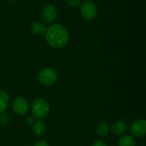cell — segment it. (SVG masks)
Instances as JSON below:
<instances>
[{"mask_svg":"<svg viewBox=\"0 0 146 146\" xmlns=\"http://www.w3.org/2000/svg\"><path fill=\"white\" fill-rule=\"evenodd\" d=\"M9 102V95L6 93V92L0 90V113L5 111V110L8 108Z\"/></svg>","mask_w":146,"mask_h":146,"instance_id":"12","label":"cell"},{"mask_svg":"<svg viewBox=\"0 0 146 146\" xmlns=\"http://www.w3.org/2000/svg\"><path fill=\"white\" fill-rule=\"evenodd\" d=\"M110 132V127L107 122L105 121H100L97 124L96 127V133L97 134L101 137V138H104L105 136L108 135Z\"/></svg>","mask_w":146,"mask_h":146,"instance_id":"11","label":"cell"},{"mask_svg":"<svg viewBox=\"0 0 146 146\" xmlns=\"http://www.w3.org/2000/svg\"><path fill=\"white\" fill-rule=\"evenodd\" d=\"M57 80V73L51 68H45L42 69L38 74V81L44 86H50Z\"/></svg>","mask_w":146,"mask_h":146,"instance_id":"3","label":"cell"},{"mask_svg":"<svg viewBox=\"0 0 146 146\" xmlns=\"http://www.w3.org/2000/svg\"><path fill=\"white\" fill-rule=\"evenodd\" d=\"M36 119L33 117V116H31V117H28L27 119V123L28 124H33L36 121H35Z\"/></svg>","mask_w":146,"mask_h":146,"instance_id":"17","label":"cell"},{"mask_svg":"<svg viewBox=\"0 0 146 146\" xmlns=\"http://www.w3.org/2000/svg\"><path fill=\"white\" fill-rule=\"evenodd\" d=\"M67 3L71 7H76V6L80 5V0H67Z\"/></svg>","mask_w":146,"mask_h":146,"instance_id":"14","label":"cell"},{"mask_svg":"<svg viewBox=\"0 0 146 146\" xmlns=\"http://www.w3.org/2000/svg\"><path fill=\"white\" fill-rule=\"evenodd\" d=\"M56 15H57V11L56 8L51 4H48L44 6L41 12L42 20L45 23H52L56 20Z\"/></svg>","mask_w":146,"mask_h":146,"instance_id":"7","label":"cell"},{"mask_svg":"<svg viewBox=\"0 0 146 146\" xmlns=\"http://www.w3.org/2000/svg\"><path fill=\"white\" fill-rule=\"evenodd\" d=\"M92 146H107V145L103 140H97L92 144Z\"/></svg>","mask_w":146,"mask_h":146,"instance_id":"16","label":"cell"},{"mask_svg":"<svg viewBox=\"0 0 146 146\" xmlns=\"http://www.w3.org/2000/svg\"><path fill=\"white\" fill-rule=\"evenodd\" d=\"M80 10L82 16L87 21L93 20L98 15V7L92 1L83 2L80 5Z\"/></svg>","mask_w":146,"mask_h":146,"instance_id":"4","label":"cell"},{"mask_svg":"<svg viewBox=\"0 0 146 146\" xmlns=\"http://www.w3.org/2000/svg\"><path fill=\"white\" fill-rule=\"evenodd\" d=\"M46 30H47L46 26L41 21H35L31 25V31L33 34L42 35L45 33Z\"/></svg>","mask_w":146,"mask_h":146,"instance_id":"10","label":"cell"},{"mask_svg":"<svg viewBox=\"0 0 146 146\" xmlns=\"http://www.w3.org/2000/svg\"><path fill=\"white\" fill-rule=\"evenodd\" d=\"M119 146H136V142L131 135H124L119 140Z\"/></svg>","mask_w":146,"mask_h":146,"instance_id":"13","label":"cell"},{"mask_svg":"<svg viewBox=\"0 0 146 146\" xmlns=\"http://www.w3.org/2000/svg\"><path fill=\"white\" fill-rule=\"evenodd\" d=\"M31 111L35 119L42 120L50 113V105L46 100L38 98L33 101L31 104Z\"/></svg>","mask_w":146,"mask_h":146,"instance_id":"2","label":"cell"},{"mask_svg":"<svg viewBox=\"0 0 146 146\" xmlns=\"http://www.w3.org/2000/svg\"><path fill=\"white\" fill-rule=\"evenodd\" d=\"M12 110L16 115H24L28 112L29 104L24 98H16L12 103Z\"/></svg>","mask_w":146,"mask_h":146,"instance_id":"5","label":"cell"},{"mask_svg":"<svg viewBox=\"0 0 146 146\" xmlns=\"http://www.w3.org/2000/svg\"><path fill=\"white\" fill-rule=\"evenodd\" d=\"M130 132L135 137H144L146 134V121L145 120H137L130 126Z\"/></svg>","mask_w":146,"mask_h":146,"instance_id":"6","label":"cell"},{"mask_svg":"<svg viewBox=\"0 0 146 146\" xmlns=\"http://www.w3.org/2000/svg\"><path fill=\"white\" fill-rule=\"evenodd\" d=\"M33 146H50L49 145V144L46 142V141H44V140H39V141H38V142H36Z\"/></svg>","mask_w":146,"mask_h":146,"instance_id":"15","label":"cell"},{"mask_svg":"<svg viewBox=\"0 0 146 146\" xmlns=\"http://www.w3.org/2000/svg\"><path fill=\"white\" fill-rule=\"evenodd\" d=\"M45 38L49 45L55 49H61L68 43L69 33L66 27L62 24L55 23L47 28Z\"/></svg>","mask_w":146,"mask_h":146,"instance_id":"1","label":"cell"},{"mask_svg":"<svg viewBox=\"0 0 146 146\" xmlns=\"http://www.w3.org/2000/svg\"><path fill=\"white\" fill-rule=\"evenodd\" d=\"M127 130V124L124 121H115L111 127V132L115 135H122Z\"/></svg>","mask_w":146,"mask_h":146,"instance_id":"9","label":"cell"},{"mask_svg":"<svg viewBox=\"0 0 146 146\" xmlns=\"http://www.w3.org/2000/svg\"><path fill=\"white\" fill-rule=\"evenodd\" d=\"M45 130H46V126L44 124V121H42L41 120L39 121H36L33 124V127H32V131H33V133L35 135V136H42L44 133H45Z\"/></svg>","mask_w":146,"mask_h":146,"instance_id":"8","label":"cell"}]
</instances>
